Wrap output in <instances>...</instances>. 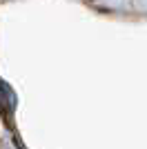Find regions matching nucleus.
<instances>
[{"label": "nucleus", "mask_w": 147, "mask_h": 149, "mask_svg": "<svg viewBox=\"0 0 147 149\" xmlns=\"http://www.w3.org/2000/svg\"><path fill=\"white\" fill-rule=\"evenodd\" d=\"M0 105H2V109L9 111V113L16 109V93H13V89L9 87L5 80H0Z\"/></svg>", "instance_id": "nucleus-1"}]
</instances>
